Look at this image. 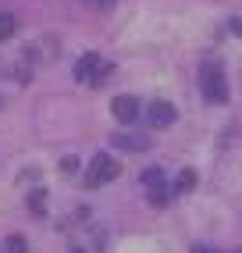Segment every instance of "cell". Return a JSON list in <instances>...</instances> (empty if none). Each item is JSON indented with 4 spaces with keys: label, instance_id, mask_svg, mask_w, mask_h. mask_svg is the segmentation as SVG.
Listing matches in <instances>:
<instances>
[{
    "label": "cell",
    "instance_id": "1",
    "mask_svg": "<svg viewBox=\"0 0 242 253\" xmlns=\"http://www.w3.org/2000/svg\"><path fill=\"white\" fill-rule=\"evenodd\" d=\"M200 93L206 104H228V75H224V64L214 57V61H203L200 64Z\"/></svg>",
    "mask_w": 242,
    "mask_h": 253
},
{
    "label": "cell",
    "instance_id": "2",
    "mask_svg": "<svg viewBox=\"0 0 242 253\" xmlns=\"http://www.w3.org/2000/svg\"><path fill=\"white\" fill-rule=\"evenodd\" d=\"M118 171H121V164H118L111 154H96V157L89 161V171H85V189H100V185L114 182Z\"/></svg>",
    "mask_w": 242,
    "mask_h": 253
},
{
    "label": "cell",
    "instance_id": "3",
    "mask_svg": "<svg viewBox=\"0 0 242 253\" xmlns=\"http://www.w3.org/2000/svg\"><path fill=\"white\" fill-rule=\"evenodd\" d=\"M107 72H111V64H103L100 54H82L75 61V79L82 86H103V82H107Z\"/></svg>",
    "mask_w": 242,
    "mask_h": 253
},
{
    "label": "cell",
    "instance_id": "4",
    "mask_svg": "<svg viewBox=\"0 0 242 253\" xmlns=\"http://www.w3.org/2000/svg\"><path fill=\"white\" fill-rule=\"evenodd\" d=\"M143 185H146V200H150L153 207H164L167 200H171L167 182H164V171H161V168H146V171H143Z\"/></svg>",
    "mask_w": 242,
    "mask_h": 253
},
{
    "label": "cell",
    "instance_id": "5",
    "mask_svg": "<svg viewBox=\"0 0 242 253\" xmlns=\"http://www.w3.org/2000/svg\"><path fill=\"white\" fill-rule=\"evenodd\" d=\"M146 118H150V128H171V125H175V118H178V111H175L171 100H153Z\"/></svg>",
    "mask_w": 242,
    "mask_h": 253
},
{
    "label": "cell",
    "instance_id": "6",
    "mask_svg": "<svg viewBox=\"0 0 242 253\" xmlns=\"http://www.w3.org/2000/svg\"><path fill=\"white\" fill-rule=\"evenodd\" d=\"M111 111H114V118L121 125H132L135 118H139V100H135V96H114L111 100Z\"/></svg>",
    "mask_w": 242,
    "mask_h": 253
},
{
    "label": "cell",
    "instance_id": "7",
    "mask_svg": "<svg viewBox=\"0 0 242 253\" xmlns=\"http://www.w3.org/2000/svg\"><path fill=\"white\" fill-rule=\"evenodd\" d=\"M111 143L118 150H128V154H143V150H150V136H139V132H114Z\"/></svg>",
    "mask_w": 242,
    "mask_h": 253
},
{
    "label": "cell",
    "instance_id": "8",
    "mask_svg": "<svg viewBox=\"0 0 242 253\" xmlns=\"http://www.w3.org/2000/svg\"><path fill=\"white\" fill-rule=\"evenodd\" d=\"M29 211L36 214V217L46 214V189H32V193H29Z\"/></svg>",
    "mask_w": 242,
    "mask_h": 253
},
{
    "label": "cell",
    "instance_id": "9",
    "mask_svg": "<svg viewBox=\"0 0 242 253\" xmlns=\"http://www.w3.org/2000/svg\"><path fill=\"white\" fill-rule=\"evenodd\" d=\"M193 185H196V171L193 168H182V175L175 178V193H193Z\"/></svg>",
    "mask_w": 242,
    "mask_h": 253
},
{
    "label": "cell",
    "instance_id": "10",
    "mask_svg": "<svg viewBox=\"0 0 242 253\" xmlns=\"http://www.w3.org/2000/svg\"><path fill=\"white\" fill-rule=\"evenodd\" d=\"M0 253H29V250H25V239H22V235H11V239L0 243Z\"/></svg>",
    "mask_w": 242,
    "mask_h": 253
},
{
    "label": "cell",
    "instance_id": "11",
    "mask_svg": "<svg viewBox=\"0 0 242 253\" xmlns=\"http://www.w3.org/2000/svg\"><path fill=\"white\" fill-rule=\"evenodd\" d=\"M11 36H14V18H11L7 11H0V43L11 40Z\"/></svg>",
    "mask_w": 242,
    "mask_h": 253
},
{
    "label": "cell",
    "instance_id": "12",
    "mask_svg": "<svg viewBox=\"0 0 242 253\" xmlns=\"http://www.w3.org/2000/svg\"><path fill=\"white\" fill-rule=\"evenodd\" d=\"M79 171V157H64L61 161V175H75Z\"/></svg>",
    "mask_w": 242,
    "mask_h": 253
},
{
    "label": "cell",
    "instance_id": "13",
    "mask_svg": "<svg viewBox=\"0 0 242 253\" xmlns=\"http://www.w3.org/2000/svg\"><path fill=\"white\" fill-rule=\"evenodd\" d=\"M82 4H89V7H111L114 0H82Z\"/></svg>",
    "mask_w": 242,
    "mask_h": 253
},
{
    "label": "cell",
    "instance_id": "14",
    "mask_svg": "<svg viewBox=\"0 0 242 253\" xmlns=\"http://www.w3.org/2000/svg\"><path fill=\"white\" fill-rule=\"evenodd\" d=\"M193 253H221V250H210V246H193Z\"/></svg>",
    "mask_w": 242,
    "mask_h": 253
},
{
    "label": "cell",
    "instance_id": "15",
    "mask_svg": "<svg viewBox=\"0 0 242 253\" xmlns=\"http://www.w3.org/2000/svg\"><path fill=\"white\" fill-rule=\"evenodd\" d=\"M232 32H235V36H242V22H239V18L232 22Z\"/></svg>",
    "mask_w": 242,
    "mask_h": 253
}]
</instances>
